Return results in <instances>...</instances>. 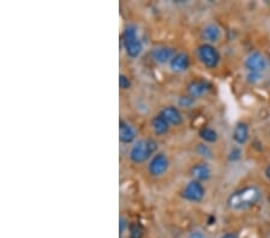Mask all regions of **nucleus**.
<instances>
[{
	"instance_id": "393cba45",
	"label": "nucleus",
	"mask_w": 270,
	"mask_h": 238,
	"mask_svg": "<svg viewBox=\"0 0 270 238\" xmlns=\"http://www.w3.org/2000/svg\"><path fill=\"white\" fill-rule=\"evenodd\" d=\"M189 238H204V236H203V235L201 234L200 231H194V232H191V234H190Z\"/></svg>"
},
{
	"instance_id": "4468645a",
	"label": "nucleus",
	"mask_w": 270,
	"mask_h": 238,
	"mask_svg": "<svg viewBox=\"0 0 270 238\" xmlns=\"http://www.w3.org/2000/svg\"><path fill=\"white\" fill-rule=\"evenodd\" d=\"M192 176H194L195 181L198 182H205L210 178L211 171L210 167H209L206 164H197L192 167L191 170Z\"/></svg>"
},
{
	"instance_id": "bb28decb",
	"label": "nucleus",
	"mask_w": 270,
	"mask_h": 238,
	"mask_svg": "<svg viewBox=\"0 0 270 238\" xmlns=\"http://www.w3.org/2000/svg\"><path fill=\"white\" fill-rule=\"evenodd\" d=\"M266 177L270 181V165L266 168Z\"/></svg>"
},
{
	"instance_id": "39448f33",
	"label": "nucleus",
	"mask_w": 270,
	"mask_h": 238,
	"mask_svg": "<svg viewBox=\"0 0 270 238\" xmlns=\"http://www.w3.org/2000/svg\"><path fill=\"white\" fill-rule=\"evenodd\" d=\"M205 189L201 182L198 181H191L186 185L185 189L183 190V198L187 201L191 202H200L204 198Z\"/></svg>"
},
{
	"instance_id": "dca6fc26",
	"label": "nucleus",
	"mask_w": 270,
	"mask_h": 238,
	"mask_svg": "<svg viewBox=\"0 0 270 238\" xmlns=\"http://www.w3.org/2000/svg\"><path fill=\"white\" fill-rule=\"evenodd\" d=\"M220 37H221V32H220V28L216 24L210 23L203 29V38L208 40L209 42H216V41H219Z\"/></svg>"
},
{
	"instance_id": "4be33fe9",
	"label": "nucleus",
	"mask_w": 270,
	"mask_h": 238,
	"mask_svg": "<svg viewBox=\"0 0 270 238\" xmlns=\"http://www.w3.org/2000/svg\"><path fill=\"white\" fill-rule=\"evenodd\" d=\"M240 158H241L240 148H233L232 151H231L228 159H230L231 161H236V160H239V159H240Z\"/></svg>"
},
{
	"instance_id": "423d86ee",
	"label": "nucleus",
	"mask_w": 270,
	"mask_h": 238,
	"mask_svg": "<svg viewBox=\"0 0 270 238\" xmlns=\"http://www.w3.org/2000/svg\"><path fill=\"white\" fill-rule=\"evenodd\" d=\"M168 166H169V161L166 154L158 153L150 160L148 170L151 176H161L168 170Z\"/></svg>"
},
{
	"instance_id": "b1692460",
	"label": "nucleus",
	"mask_w": 270,
	"mask_h": 238,
	"mask_svg": "<svg viewBox=\"0 0 270 238\" xmlns=\"http://www.w3.org/2000/svg\"><path fill=\"white\" fill-rule=\"evenodd\" d=\"M119 228H120V235L128 229V220L125 218H120V223H119Z\"/></svg>"
},
{
	"instance_id": "aec40b11",
	"label": "nucleus",
	"mask_w": 270,
	"mask_h": 238,
	"mask_svg": "<svg viewBox=\"0 0 270 238\" xmlns=\"http://www.w3.org/2000/svg\"><path fill=\"white\" fill-rule=\"evenodd\" d=\"M119 85L123 90H128L131 88V81L128 76L121 74L119 76Z\"/></svg>"
},
{
	"instance_id": "a211bd4d",
	"label": "nucleus",
	"mask_w": 270,
	"mask_h": 238,
	"mask_svg": "<svg viewBox=\"0 0 270 238\" xmlns=\"http://www.w3.org/2000/svg\"><path fill=\"white\" fill-rule=\"evenodd\" d=\"M129 232H130V238H142L143 237V228L139 223H132L129 226Z\"/></svg>"
},
{
	"instance_id": "9b49d317",
	"label": "nucleus",
	"mask_w": 270,
	"mask_h": 238,
	"mask_svg": "<svg viewBox=\"0 0 270 238\" xmlns=\"http://www.w3.org/2000/svg\"><path fill=\"white\" fill-rule=\"evenodd\" d=\"M119 138L123 143H131L136 138V131L129 123L120 120L119 121Z\"/></svg>"
},
{
	"instance_id": "f3484780",
	"label": "nucleus",
	"mask_w": 270,
	"mask_h": 238,
	"mask_svg": "<svg viewBox=\"0 0 270 238\" xmlns=\"http://www.w3.org/2000/svg\"><path fill=\"white\" fill-rule=\"evenodd\" d=\"M200 136H201V138H202V140H204L205 142H209V143L216 142L217 138H219V136H217V132L211 128H202V129H201L200 130Z\"/></svg>"
},
{
	"instance_id": "f8f14e48",
	"label": "nucleus",
	"mask_w": 270,
	"mask_h": 238,
	"mask_svg": "<svg viewBox=\"0 0 270 238\" xmlns=\"http://www.w3.org/2000/svg\"><path fill=\"white\" fill-rule=\"evenodd\" d=\"M209 88H210V84L206 81H192L187 87V92H189L190 96L195 99L205 94L209 90Z\"/></svg>"
},
{
	"instance_id": "20e7f679",
	"label": "nucleus",
	"mask_w": 270,
	"mask_h": 238,
	"mask_svg": "<svg viewBox=\"0 0 270 238\" xmlns=\"http://www.w3.org/2000/svg\"><path fill=\"white\" fill-rule=\"evenodd\" d=\"M198 58L208 69H214L220 63V53L210 43H203L197 49Z\"/></svg>"
},
{
	"instance_id": "1a4fd4ad",
	"label": "nucleus",
	"mask_w": 270,
	"mask_h": 238,
	"mask_svg": "<svg viewBox=\"0 0 270 238\" xmlns=\"http://www.w3.org/2000/svg\"><path fill=\"white\" fill-rule=\"evenodd\" d=\"M160 113L164 116V118L166 119L168 123H169V125H174V126L180 125L181 121H183V117H181L180 111L174 106L165 107V109Z\"/></svg>"
},
{
	"instance_id": "9d476101",
	"label": "nucleus",
	"mask_w": 270,
	"mask_h": 238,
	"mask_svg": "<svg viewBox=\"0 0 270 238\" xmlns=\"http://www.w3.org/2000/svg\"><path fill=\"white\" fill-rule=\"evenodd\" d=\"M170 69L175 73H183V71L187 70L190 65V58L189 55L184 52L181 53H177L173 57V59L170 60Z\"/></svg>"
},
{
	"instance_id": "6e6552de",
	"label": "nucleus",
	"mask_w": 270,
	"mask_h": 238,
	"mask_svg": "<svg viewBox=\"0 0 270 238\" xmlns=\"http://www.w3.org/2000/svg\"><path fill=\"white\" fill-rule=\"evenodd\" d=\"M153 58L156 63L159 64H166L167 62L170 63V60L173 59V57L175 55L174 49L170 48V47H156L153 49Z\"/></svg>"
},
{
	"instance_id": "ddd939ff",
	"label": "nucleus",
	"mask_w": 270,
	"mask_h": 238,
	"mask_svg": "<svg viewBox=\"0 0 270 238\" xmlns=\"http://www.w3.org/2000/svg\"><path fill=\"white\" fill-rule=\"evenodd\" d=\"M151 126H153L154 132L158 136H162V135L167 134L168 130H169V123L164 118L161 113L154 116L153 119H151Z\"/></svg>"
},
{
	"instance_id": "6ab92c4d",
	"label": "nucleus",
	"mask_w": 270,
	"mask_h": 238,
	"mask_svg": "<svg viewBox=\"0 0 270 238\" xmlns=\"http://www.w3.org/2000/svg\"><path fill=\"white\" fill-rule=\"evenodd\" d=\"M197 153L200 154V156L206 158V159H210L211 156H213V153H211V149L209 148L208 146L203 145V143L202 145L197 146Z\"/></svg>"
},
{
	"instance_id": "f257e3e1",
	"label": "nucleus",
	"mask_w": 270,
	"mask_h": 238,
	"mask_svg": "<svg viewBox=\"0 0 270 238\" xmlns=\"http://www.w3.org/2000/svg\"><path fill=\"white\" fill-rule=\"evenodd\" d=\"M261 198V192L256 187H246L236 190L228 198V207L233 211H245L253 207Z\"/></svg>"
},
{
	"instance_id": "2eb2a0df",
	"label": "nucleus",
	"mask_w": 270,
	"mask_h": 238,
	"mask_svg": "<svg viewBox=\"0 0 270 238\" xmlns=\"http://www.w3.org/2000/svg\"><path fill=\"white\" fill-rule=\"evenodd\" d=\"M233 140L238 145H244L249 140V126L246 123H238L233 130Z\"/></svg>"
},
{
	"instance_id": "7ed1b4c3",
	"label": "nucleus",
	"mask_w": 270,
	"mask_h": 238,
	"mask_svg": "<svg viewBox=\"0 0 270 238\" xmlns=\"http://www.w3.org/2000/svg\"><path fill=\"white\" fill-rule=\"evenodd\" d=\"M123 43L125 47L126 54L130 58H137L143 51V45L137 37V28L129 24L123 34Z\"/></svg>"
},
{
	"instance_id": "412c9836",
	"label": "nucleus",
	"mask_w": 270,
	"mask_h": 238,
	"mask_svg": "<svg viewBox=\"0 0 270 238\" xmlns=\"http://www.w3.org/2000/svg\"><path fill=\"white\" fill-rule=\"evenodd\" d=\"M195 102V99L192 96H181L180 100H179V104L181 105L183 107H190L192 106V104Z\"/></svg>"
},
{
	"instance_id": "5701e85b",
	"label": "nucleus",
	"mask_w": 270,
	"mask_h": 238,
	"mask_svg": "<svg viewBox=\"0 0 270 238\" xmlns=\"http://www.w3.org/2000/svg\"><path fill=\"white\" fill-rule=\"evenodd\" d=\"M260 79H261V74H252V73L247 74V82L256 83L257 81H260Z\"/></svg>"
},
{
	"instance_id": "f03ea898",
	"label": "nucleus",
	"mask_w": 270,
	"mask_h": 238,
	"mask_svg": "<svg viewBox=\"0 0 270 238\" xmlns=\"http://www.w3.org/2000/svg\"><path fill=\"white\" fill-rule=\"evenodd\" d=\"M158 151V143L151 138L148 140H139L132 146L130 151V159L135 164H142L148 160Z\"/></svg>"
},
{
	"instance_id": "0eeeda50",
	"label": "nucleus",
	"mask_w": 270,
	"mask_h": 238,
	"mask_svg": "<svg viewBox=\"0 0 270 238\" xmlns=\"http://www.w3.org/2000/svg\"><path fill=\"white\" fill-rule=\"evenodd\" d=\"M245 68L249 73L262 74L267 68V62L260 52H253L245 60Z\"/></svg>"
},
{
	"instance_id": "a878e982",
	"label": "nucleus",
	"mask_w": 270,
	"mask_h": 238,
	"mask_svg": "<svg viewBox=\"0 0 270 238\" xmlns=\"http://www.w3.org/2000/svg\"><path fill=\"white\" fill-rule=\"evenodd\" d=\"M221 238H238V236H236V234H232V232H231V234L224 235V236H222Z\"/></svg>"
},
{
	"instance_id": "cd10ccee",
	"label": "nucleus",
	"mask_w": 270,
	"mask_h": 238,
	"mask_svg": "<svg viewBox=\"0 0 270 238\" xmlns=\"http://www.w3.org/2000/svg\"><path fill=\"white\" fill-rule=\"evenodd\" d=\"M268 201H269V203H270V195L268 196Z\"/></svg>"
}]
</instances>
